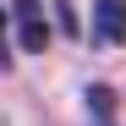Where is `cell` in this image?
Returning a JSON list of instances; mask_svg holds the SVG:
<instances>
[{
  "label": "cell",
  "instance_id": "cell-4",
  "mask_svg": "<svg viewBox=\"0 0 126 126\" xmlns=\"http://www.w3.org/2000/svg\"><path fill=\"white\" fill-rule=\"evenodd\" d=\"M55 16H60V28H66V33H77V16H71V6H66V0L55 6Z\"/></svg>",
  "mask_w": 126,
  "mask_h": 126
},
{
  "label": "cell",
  "instance_id": "cell-5",
  "mask_svg": "<svg viewBox=\"0 0 126 126\" xmlns=\"http://www.w3.org/2000/svg\"><path fill=\"white\" fill-rule=\"evenodd\" d=\"M6 28H11V11H0V44H6Z\"/></svg>",
  "mask_w": 126,
  "mask_h": 126
},
{
  "label": "cell",
  "instance_id": "cell-1",
  "mask_svg": "<svg viewBox=\"0 0 126 126\" xmlns=\"http://www.w3.org/2000/svg\"><path fill=\"white\" fill-rule=\"evenodd\" d=\"M11 22H16V44H22V55H44L49 22H44V6H38V0H16V6H11Z\"/></svg>",
  "mask_w": 126,
  "mask_h": 126
},
{
  "label": "cell",
  "instance_id": "cell-2",
  "mask_svg": "<svg viewBox=\"0 0 126 126\" xmlns=\"http://www.w3.org/2000/svg\"><path fill=\"white\" fill-rule=\"evenodd\" d=\"M93 38L126 44V0H93Z\"/></svg>",
  "mask_w": 126,
  "mask_h": 126
},
{
  "label": "cell",
  "instance_id": "cell-3",
  "mask_svg": "<svg viewBox=\"0 0 126 126\" xmlns=\"http://www.w3.org/2000/svg\"><path fill=\"white\" fill-rule=\"evenodd\" d=\"M88 110H93L99 126H110V115H115V93H110V88H88Z\"/></svg>",
  "mask_w": 126,
  "mask_h": 126
}]
</instances>
